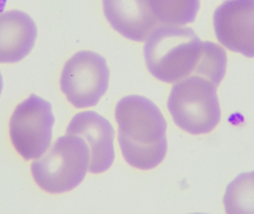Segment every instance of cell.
Wrapping results in <instances>:
<instances>
[{
  "label": "cell",
  "mask_w": 254,
  "mask_h": 214,
  "mask_svg": "<svg viewBox=\"0 0 254 214\" xmlns=\"http://www.w3.org/2000/svg\"><path fill=\"white\" fill-rule=\"evenodd\" d=\"M115 118L118 141L127 164L150 170L164 160L167 122L155 103L143 96H126L117 103Z\"/></svg>",
  "instance_id": "cell-1"
},
{
  "label": "cell",
  "mask_w": 254,
  "mask_h": 214,
  "mask_svg": "<svg viewBox=\"0 0 254 214\" xmlns=\"http://www.w3.org/2000/svg\"><path fill=\"white\" fill-rule=\"evenodd\" d=\"M205 49L194 31L182 25L163 24L153 31L144 46L149 73L165 83H176L195 75Z\"/></svg>",
  "instance_id": "cell-2"
},
{
  "label": "cell",
  "mask_w": 254,
  "mask_h": 214,
  "mask_svg": "<svg viewBox=\"0 0 254 214\" xmlns=\"http://www.w3.org/2000/svg\"><path fill=\"white\" fill-rule=\"evenodd\" d=\"M89 160L86 142L79 136L66 133L34 160L31 166L32 175L43 191L65 193L82 183L88 171Z\"/></svg>",
  "instance_id": "cell-3"
},
{
  "label": "cell",
  "mask_w": 254,
  "mask_h": 214,
  "mask_svg": "<svg viewBox=\"0 0 254 214\" xmlns=\"http://www.w3.org/2000/svg\"><path fill=\"white\" fill-rule=\"evenodd\" d=\"M167 107L174 122L190 135L209 133L221 121L216 86L201 76L191 75L176 82Z\"/></svg>",
  "instance_id": "cell-4"
},
{
  "label": "cell",
  "mask_w": 254,
  "mask_h": 214,
  "mask_svg": "<svg viewBox=\"0 0 254 214\" xmlns=\"http://www.w3.org/2000/svg\"><path fill=\"white\" fill-rule=\"evenodd\" d=\"M110 77V67L103 56L93 51H79L63 65L60 88L76 108H89L107 92Z\"/></svg>",
  "instance_id": "cell-5"
},
{
  "label": "cell",
  "mask_w": 254,
  "mask_h": 214,
  "mask_svg": "<svg viewBox=\"0 0 254 214\" xmlns=\"http://www.w3.org/2000/svg\"><path fill=\"white\" fill-rule=\"evenodd\" d=\"M54 124L49 101L31 95L20 102L10 119V139L17 153L26 160L41 157L51 146Z\"/></svg>",
  "instance_id": "cell-6"
},
{
  "label": "cell",
  "mask_w": 254,
  "mask_h": 214,
  "mask_svg": "<svg viewBox=\"0 0 254 214\" xmlns=\"http://www.w3.org/2000/svg\"><path fill=\"white\" fill-rule=\"evenodd\" d=\"M213 29L227 50L254 58V0H226L214 11Z\"/></svg>",
  "instance_id": "cell-7"
},
{
  "label": "cell",
  "mask_w": 254,
  "mask_h": 214,
  "mask_svg": "<svg viewBox=\"0 0 254 214\" xmlns=\"http://www.w3.org/2000/svg\"><path fill=\"white\" fill-rule=\"evenodd\" d=\"M66 133L79 136L86 142L90 154V173H103L112 167L115 160V130L103 115L93 110L78 112L70 120Z\"/></svg>",
  "instance_id": "cell-8"
},
{
  "label": "cell",
  "mask_w": 254,
  "mask_h": 214,
  "mask_svg": "<svg viewBox=\"0 0 254 214\" xmlns=\"http://www.w3.org/2000/svg\"><path fill=\"white\" fill-rule=\"evenodd\" d=\"M103 12L112 28L126 39L144 42L161 24L148 0H102Z\"/></svg>",
  "instance_id": "cell-9"
},
{
  "label": "cell",
  "mask_w": 254,
  "mask_h": 214,
  "mask_svg": "<svg viewBox=\"0 0 254 214\" xmlns=\"http://www.w3.org/2000/svg\"><path fill=\"white\" fill-rule=\"evenodd\" d=\"M37 36V25L29 14L19 10L0 13V63H16L29 56Z\"/></svg>",
  "instance_id": "cell-10"
},
{
  "label": "cell",
  "mask_w": 254,
  "mask_h": 214,
  "mask_svg": "<svg viewBox=\"0 0 254 214\" xmlns=\"http://www.w3.org/2000/svg\"><path fill=\"white\" fill-rule=\"evenodd\" d=\"M223 202L229 214H254V171L235 177L227 186Z\"/></svg>",
  "instance_id": "cell-11"
},
{
  "label": "cell",
  "mask_w": 254,
  "mask_h": 214,
  "mask_svg": "<svg viewBox=\"0 0 254 214\" xmlns=\"http://www.w3.org/2000/svg\"><path fill=\"white\" fill-rule=\"evenodd\" d=\"M201 0H148L161 24L185 25L195 20Z\"/></svg>",
  "instance_id": "cell-12"
},
{
  "label": "cell",
  "mask_w": 254,
  "mask_h": 214,
  "mask_svg": "<svg viewBox=\"0 0 254 214\" xmlns=\"http://www.w3.org/2000/svg\"><path fill=\"white\" fill-rule=\"evenodd\" d=\"M226 51L211 41H205V49L201 62L197 66L195 76L204 77L217 87L223 81L227 69Z\"/></svg>",
  "instance_id": "cell-13"
},
{
  "label": "cell",
  "mask_w": 254,
  "mask_h": 214,
  "mask_svg": "<svg viewBox=\"0 0 254 214\" xmlns=\"http://www.w3.org/2000/svg\"><path fill=\"white\" fill-rule=\"evenodd\" d=\"M2 88H3V80H2V75H1V71H0V96H1V93H2Z\"/></svg>",
  "instance_id": "cell-14"
},
{
  "label": "cell",
  "mask_w": 254,
  "mask_h": 214,
  "mask_svg": "<svg viewBox=\"0 0 254 214\" xmlns=\"http://www.w3.org/2000/svg\"><path fill=\"white\" fill-rule=\"evenodd\" d=\"M6 3V0H0V13L3 12V8L5 6Z\"/></svg>",
  "instance_id": "cell-15"
}]
</instances>
